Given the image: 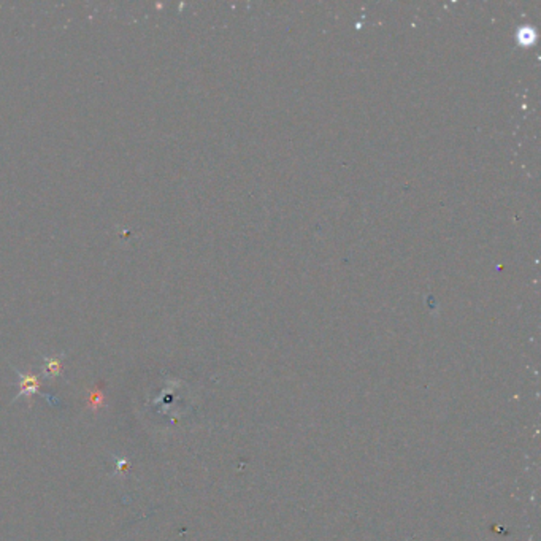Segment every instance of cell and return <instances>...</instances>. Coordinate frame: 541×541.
Segmentation results:
<instances>
[{"mask_svg":"<svg viewBox=\"0 0 541 541\" xmlns=\"http://www.w3.org/2000/svg\"><path fill=\"white\" fill-rule=\"evenodd\" d=\"M115 461H116V470H115L116 475H122L124 470H127L130 467V461L127 459V457L115 456Z\"/></svg>","mask_w":541,"mask_h":541,"instance_id":"cell-3","label":"cell"},{"mask_svg":"<svg viewBox=\"0 0 541 541\" xmlns=\"http://www.w3.org/2000/svg\"><path fill=\"white\" fill-rule=\"evenodd\" d=\"M43 365H41V377L46 381H54L56 378L62 377V362L65 359V352H59V354L53 356H43Z\"/></svg>","mask_w":541,"mask_h":541,"instance_id":"cell-2","label":"cell"},{"mask_svg":"<svg viewBox=\"0 0 541 541\" xmlns=\"http://www.w3.org/2000/svg\"><path fill=\"white\" fill-rule=\"evenodd\" d=\"M103 405V397L102 394H91V399H89V406L93 408V410H97V408Z\"/></svg>","mask_w":541,"mask_h":541,"instance_id":"cell-4","label":"cell"},{"mask_svg":"<svg viewBox=\"0 0 541 541\" xmlns=\"http://www.w3.org/2000/svg\"><path fill=\"white\" fill-rule=\"evenodd\" d=\"M13 370H15V373L18 374V386H19V392L15 395V399H13L11 404H15L16 400H19L21 397H26L27 400H29V406H32V397L36 394H40L41 397L48 399V401L50 404H53L54 399L51 397L50 394H41L40 392V378L37 377V374H33L31 370H27L26 373L18 370L16 367H13Z\"/></svg>","mask_w":541,"mask_h":541,"instance_id":"cell-1","label":"cell"}]
</instances>
